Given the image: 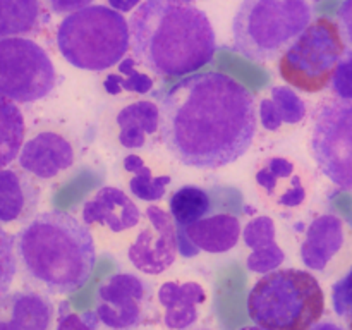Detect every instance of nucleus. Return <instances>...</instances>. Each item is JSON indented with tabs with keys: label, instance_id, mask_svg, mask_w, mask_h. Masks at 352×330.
<instances>
[{
	"label": "nucleus",
	"instance_id": "nucleus-1",
	"mask_svg": "<svg viewBox=\"0 0 352 330\" xmlns=\"http://www.w3.org/2000/svg\"><path fill=\"white\" fill-rule=\"evenodd\" d=\"M160 138L172 157L195 168L239 160L256 134V103L229 74L210 71L175 82L160 100Z\"/></svg>",
	"mask_w": 352,
	"mask_h": 330
},
{
	"label": "nucleus",
	"instance_id": "nucleus-2",
	"mask_svg": "<svg viewBox=\"0 0 352 330\" xmlns=\"http://www.w3.org/2000/svg\"><path fill=\"white\" fill-rule=\"evenodd\" d=\"M134 58L158 76H184L210 64L215 31L192 3L144 0L129 19Z\"/></svg>",
	"mask_w": 352,
	"mask_h": 330
},
{
	"label": "nucleus",
	"instance_id": "nucleus-3",
	"mask_svg": "<svg viewBox=\"0 0 352 330\" xmlns=\"http://www.w3.org/2000/svg\"><path fill=\"white\" fill-rule=\"evenodd\" d=\"M17 263L31 284L69 294L88 282L96 246L88 226L71 213H38L16 234Z\"/></svg>",
	"mask_w": 352,
	"mask_h": 330
},
{
	"label": "nucleus",
	"instance_id": "nucleus-4",
	"mask_svg": "<svg viewBox=\"0 0 352 330\" xmlns=\"http://www.w3.org/2000/svg\"><path fill=\"white\" fill-rule=\"evenodd\" d=\"M325 311L315 275L299 268L265 274L248 296V313L265 330H309Z\"/></svg>",
	"mask_w": 352,
	"mask_h": 330
},
{
	"label": "nucleus",
	"instance_id": "nucleus-5",
	"mask_svg": "<svg viewBox=\"0 0 352 330\" xmlns=\"http://www.w3.org/2000/svg\"><path fill=\"white\" fill-rule=\"evenodd\" d=\"M311 23L308 0H243L232 21L234 48L250 60H275Z\"/></svg>",
	"mask_w": 352,
	"mask_h": 330
},
{
	"label": "nucleus",
	"instance_id": "nucleus-6",
	"mask_svg": "<svg viewBox=\"0 0 352 330\" xmlns=\"http://www.w3.org/2000/svg\"><path fill=\"white\" fill-rule=\"evenodd\" d=\"M57 47L71 65L85 71H107L129 52V21L107 6H88L67 14L57 30Z\"/></svg>",
	"mask_w": 352,
	"mask_h": 330
},
{
	"label": "nucleus",
	"instance_id": "nucleus-7",
	"mask_svg": "<svg viewBox=\"0 0 352 330\" xmlns=\"http://www.w3.org/2000/svg\"><path fill=\"white\" fill-rule=\"evenodd\" d=\"M346 54L339 24L320 17L284 52L278 62L280 78L306 93H318L332 82L336 69Z\"/></svg>",
	"mask_w": 352,
	"mask_h": 330
},
{
	"label": "nucleus",
	"instance_id": "nucleus-8",
	"mask_svg": "<svg viewBox=\"0 0 352 330\" xmlns=\"http://www.w3.org/2000/svg\"><path fill=\"white\" fill-rule=\"evenodd\" d=\"M55 85V65L43 47L24 36L0 40V95L33 103L50 95Z\"/></svg>",
	"mask_w": 352,
	"mask_h": 330
},
{
	"label": "nucleus",
	"instance_id": "nucleus-9",
	"mask_svg": "<svg viewBox=\"0 0 352 330\" xmlns=\"http://www.w3.org/2000/svg\"><path fill=\"white\" fill-rule=\"evenodd\" d=\"M309 148L320 170L336 186L352 191V100L318 107Z\"/></svg>",
	"mask_w": 352,
	"mask_h": 330
},
{
	"label": "nucleus",
	"instance_id": "nucleus-10",
	"mask_svg": "<svg viewBox=\"0 0 352 330\" xmlns=\"http://www.w3.org/2000/svg\"><path fill=\"white\" fill-rule=\"evenodd\" d=\"M151 306V287L133 274H116L98 289L96 316L112 330L140 327Z\"/></svg>",
	"mask_w": 352,
	"mask_h": 330
},
{
	"label": "nucleus",
	"instance_id": "nucleus-11",
	"mask_svg": "<svg viewBox=\"0 0 352 330\" xmlns=\"http://www.w3.org/2000/svg\"><path fill=\"white\" fill-rule=\"evenodd\" d=\"M146 226L140 230L127 250V258L138 270L158 275L168 270L177 256V230L170 213L150 205L144 212Z\"/></svg>",
	"mask_w": 352,
	"mask_h": 330
},
{
	"label": "nucleus",
	"instance_id": "nucleus-12",
	"mask_svg": "<svg viewBox=\"0 0 352 330\" xmlns=\"http://www.w3.org/2000/svg\"><path fill=\"white\" fill-rule=\"evenodd\" d=\"M177 230V251L184 258L206 253H227L241 237V222L234 213L220 212L203 217L188 227H175Z\"/></svg>",
	"mask_w": 352,
	"mask_h": 330
},
{
	"label": "nucleus",
	"instance_id": "nucleus-13",
	"mask_svg": "<svg viewBox=\"0 0 352 330\" xmlns=\"http://www.w3.org/2000/svg\"><path fill=\"white\" fill-rule=\"evenodd\" d=\"M71 141L55 131H41L24 141L19 151L21 168L38 179H54L74 164Z\"/></svg>",
	"mask_w": 352,
	"mask_h": 330
},
{
	"label": "nucleus",
	"instance_id": "nucleus-14",
	"mask_svg": "<svg viewBox=\"0 0 352 330\" xmlns=\"http://www.w3.org/2000/svg\"><path fill=\"white\" fill-rule=\"evenodd\" d=\"M82 222L86 226H103L119 234L140 226L141 212L122 189L103 186L82 206Z\"/></svg>",
	"mask_w": 352,
	"mask_h": 330
},
{
	"label": "nucleus",
	"instance_id": "nucleus-15",
	"mask_svg": "<svg viewBox=\"0 0 352 330\" xmlns=\"http://www.w3.org/2000/svg\"><path fill=\"white\" fill-rule=\"evenodd\" d=\"M54 302L36 291H16L0 296V330H50Z\"/></svg>",
	"mask_w": 352,
	"mask_h": 330
},
{
	"label": "nucleus",
	"instance_id": "nucleus-16",
	"mask_svg": "<svg viewBox=\"0 0 352 330\" xmlns=\"http://www.w3.org/2000/svg\"><path fill=\"white\" fill-rule=\"evenodd\" d=\"M346 243V227L342 219L333 213H323L309 223L299 256L308 268L323 272L330 261L342 251Z\"/></svg>",
	"mask_w": 352,
	"mask_h": 330
},
{
	"label": "nucleus",
	"instance_id": "nucleus-17",
	"mask_svg": "<svg viewBox=\"0 0 352 330\" xmlns=\"http://www.w3.org/2000/svg\"><path fill=\"white\" fill-rule=\"evenodd\" d=\"M256 184L277 206L296 208L302 205L308 196L302 177L292 160L284 157H272L258 167Z\"/></svg>",
	"mask_w": 352,
	"mask_h": 330
},
{
	"label": "nucleus",
	"instance_id": "nucleus-18",
	"mask_svg": "<svg viewBox=\"0 0 352 330\" xmlns=\"http://www.w3.org/2000/svg\"><path fill=\"white\" fill-rule=\"evenodd\" d=\"M158 301L165 308V325L172 330H184L198 320L206 292L198 282H165L158 289Z\"/></svg>",
	"mask_w": 352,
	"mask_h": 330
},
{
	"label": "nucleus",
	"instance_id": "nucleus-19",
	"mask_svg": "<svg viewBox=\"0 0 352 330\" xmlns=\"http://www.w3.org/2000/svg\"><path fill=\"white\" fill-rule=\"evenodd\" d=\"M277 230L270 217L261 215L250 220L243 230V239L250 246L251 254L246 260L248 270L253 274H270L285 260V253L277 244Z\"/></svg>",
	"mask_w": 352,
	"mask_h": 330
},
{
	"label": "nucleus",
	"instance_id": "nucleus-20",
	"mask_svg": "<svg viewBox=\"0 0 352 330\" xmlns=\"http://www.w3.org/2000/svg\"><path fill=\"white\" fill-rule=\"evenodd\" d=\"M38 205L33 182L12 168H0V223L23 222Z\"/></svg>",
	"mask_w": 352,
	"mask_h": 330
},
{
	"label": "nucleus",
	"instance_id": "nucleus-21",
	"mask_svg": "<svg viewBox=\"0 0 352 330\" xmlns=\"http://www.w3.org/2000/svg\"><path fill=\"white\" fill-rule=\"evenodd\" d=\"M119 143L127 150H140L148 143V136L160 133V107L150 100L133 102L117 113Z\"/></svg>",
	"mask_w": 352,
	"mask_h": 330
},
{
	"label": "nucleus",
	"instance_id": "nucleus-22",
	"mask_svg": "<svg viewBox=\"0 0 352 330\" xmlns=\"http://www.w3.org/2000/svg\"><path fill=\"white\" fill-rule=\"evenodd\" d=\"M43 21L41 0H0V40L36 33Z\"/></svg>",
	"mask_w": 352,
	"mask_h": 330
},
{
	"label": "nucleus",
	"instance_id": "nucleus-23",
	"mask_svg": "<svg viewBox=\"0 0 352 330\" xmlns=\"http://www.w3.org/2000/svg\"><path fill=\"white\" fill-rule=\"evenodd\" d=\"M24 117L16 102L0 95V168L12 164L24 144Z\"/></svg>",
	"mask_w": 352,
	"mask_h": 330
},
{
	"label": "nucleus",
	"instance_id": "nucleus-24",
	"mask_svg": "<svg viewBox=\"0 0 352 330\" xmlns=\"http://www.w3.org/2000/svg\"><path fill=\"white\" fill-rule=\"evenodd\" d=\"M212 212V198L198 186H182L168 201V213L175 227H188Z\"/></svg>",
	"mask_w": 352,
	"mask_h": 330
},
{
	"label": "nucleus",
	"instance_id": "nucleus-25",
	"mask_svg": "<svg viewBox=\"0 0 352 330\" xmlns=\"http://www.w3.org/2000/svg\"><path fill=\"white\" fill-rule=\"evenodd\" d=\"M124 168L133 174L129 189L141 201H158L164 198L167 186L170 184V175H153L151 168L143 162L140 155H127L124 158Z\"/></svg>",
	"mask_w": 352,
	"mask_h": 330
},
{
	"label": "nucleus",
	"instance_id": "nucleus-26",
	"mask_svg": "<svg viewBox=\"0 0 352 330\" xmlns=\"http://www.w3.org/2000/svg\"><path fill=\"white\" fill-rule=\"evenodd\" d=\"M136 58L124 57L119 62V72L109 74L103 79V89L109 95H119L122 91L131 93H148L153 88V79L144 72L136 69Z\"/></svg>",
	"mask_w": 352,
	"mask_h": 330
},
{
	"label": "nucleus",
	"instance_id": "nucleus-27",
	"mask_svg": "<svg viewBox=\"0 0 352 330\" xmlns=\"http://www.w3.org/2000/svg\"><path fill=\"white\" fill-rule=\"evenodd\" d=\"M270 98L274 100L282 120L287 124H298L306 116V103L289 86H274L270 89Z\"/></svg>",
	"mask_w": 352,
	"mask_h": 330
},
{
	"label": "nucleus",
	"instance_id": "nucleus-28",
	"mask_svg": "<svg viewBox=\"0 0 352 330\" xmlns=\"http://www.w3.org/2000/svg\"><path fill=\"white\" fill-rule=\"evenodd\" d=\"M16 237L0 226V296L9 291L17 272Z\"/></svg>",
	"mask_w": 352,
	"mask_h": 330
},
{
	"label": "nucleus",
	"instance_id": "nucleus-29",
	"mask_svg": "<svg viewBox=\"0 0 352 330\" xmlns=\"http://www.w3.org/2000/svg\"><path fill=\"white\" fill-rule=\"evenodd\" d=\"M333 311L342 318H352V267L332 285Z\"/></svg>",
	"mask_w": 352,
	"mask_h": 330
},
{
	"label": "nucleus",
	"instance_id": "nucleus-30",
	"mask_svg": "<svg viewBox=\"0 0 352 330\" xmlns=\"http://www.w3.org/2000/svg\"><path fill=\"white\" fill-rule=\"evenodd\" d=\"M332 89L340 100H352V50H346L332 78Z\"/></svg>",
	"mask_w": 352,
	"mask_h": 330
},
{
	"label": "nucleus",
	"instance_id": "nucleus-31",
	"mask_svg": "<svg viewBox=\"0 0 352 330\" xmlns=\"http://www.w3.org/2000/svg\"><path fill=\"white\" fill-rule=\"evenodd\" d=\"M96 320H98L96 313H85V315L67 313L58 318L57 330H95Z\"/></svg>",
	"mask_w": 352,
	"mask_h": 330
},
{
	"label": "nucleus",
	"instance_id": "nucleus-32",
	"mask_svg": "<svg viewBox=\"0 0 352 330\" xmlns=\"http://www.w3.org/2000/svg\"><path fill=\"white\" fill-rule=\"evenodd\" d=\"M260 120L261 126L267 131H278L282 124H284L272 98H263L260 102Z\"/></svg>",
	"mask_w": 352,
	"mask_h": 330
},
{
	"label": "nucleus",
	"instance_id": "nucleus-33",
	"mask_svg": "<svg viewBox=\"0 0 352 330\" xmlns=\"http://www.w3.org/2000/svg\"><path fill=\"white\" fill-rule=\"evenodd\" d=\"M337 19H339V30L342 34L344 41L347 47L352 50V0H344L337 12Z\"/></svg>",
	"mask_w": 352,
	"mask_h": 330
},
{
	"label": "nucleus",
	"instance_id": "nucleus-34",
	"mask_svg": "<svg viewBox=\"0 0 352 330\" xmlns=\"http://www.w3.org/2000/svg\"><path fill=\"white\" fill-rule=\"evenodd\" d=\"M54 14H72L88 7L93 0H45Z\"/></svg>",
	"mask_w": 352,
	"mask_h": 330
},
{
	"label": "nucleus",
	"instance_id": "nucleus-35",
	"mask_svg": "<svg viewBox=\"0 0 352 330\" xmlns=\"http://www.w3.org/2000/svg\"><path fill=\"white\" fill-rule=\"evenodd\" d=\"M141 3V0H109V6L119 12H131Z\"/></svg>",
	"mask_w": 352,
	"mask_h": 330
},
{
	"label": "nucleus",
	"instance_id": "nucleus-36",
	"mask_svg": "<svg viewBox=\"0 0 352 330\" xmlns=\"http://www.w3.org/2000/svg\"><path fill=\"white\" fill-rule=\"evenodd\" d=\"M309 330H344V329L336 322H320V323H315Z\"/></svg>",
	"mask_w": 352,
	"mask_h": 330
},
{
	"label": "nucleus",
	"instance_id": "nucleus-37",
	"mask_svg": "<svg viewBox=\"0 0 352 330\" xmlns=\"http://www.w3.org/2000/svg\"><path fill=\"white\" fill-rule=\"evenodd\" d=\"M241 330H265V329H261V327H244V329H241Z\"/></svg>",
	"mask_w": 352,
	"mask_h": 330
},
{
	"label": "nucleus",
	"instance_id": "nucleus-38",
	"mask_svg": "<svg viewBox=\"0 0 352 330\" xmlns=\"http://www.w3.org/2000/svg\"><path fill=\"white\" fill-rule=\"evenodd\" d=\"M170 2H181V3H191V2H195V0H170Z\"/></svg>",
	"mask_w": 352,
	"mask_h": 330
},
{
	"label": "nucleus",
	"instance_id": "nucleus-39",
	"mask_svg": "<svg viewBox=\"0 0 352 330\" xmlns=\"http://www.w3.org/2000/svg\"><path fill=\"white\" fill-rule=\"evenodd\" d=\"M351 330H352V318H351Z\"/></svg>",
	"mask_w": 352,
	"mask_h": 330
},
{
	"label": "nucleus",
	"instance_id": "nucleus-40",
	"mask_svg": "<svg viewBox=\"0 0 352 330\" xmlns=\"http://www.w3.org/2000/svg\"><path fill=\"white\" fill-rule=\"evenodd\" d=\"M315 2H322V0H315Z\"/></svg>",
	"mask_w": 352,
	"mask_h": 330
}]
</instances>
